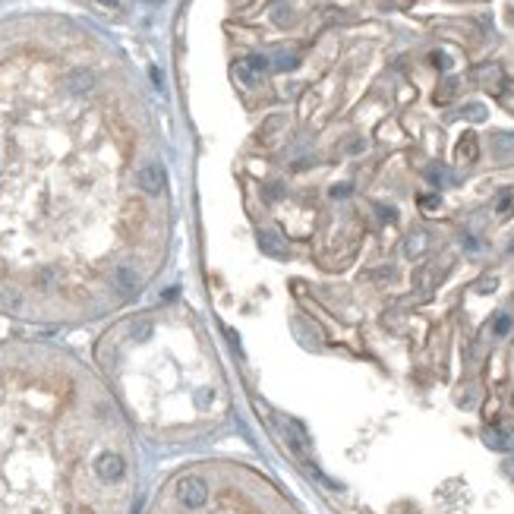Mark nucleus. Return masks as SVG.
Masks as SVG:
<instances>
[{
    "instance_id": "obj_13",
    "label": "nucleus",
    "mask_w": 514,
    "mask_h": 514,
    "mask_svg": "<svg viewBox=\"0 0 514 514\" xmlns=\"http://www.w3.org/2000/svg\"><path fill=\"white\" fill-rule=\"evenodd\" d=\"M477 79L486 82L489 89H495V85H499V79H502V73H499V67H483V70H477Z\"/></svg>"
},
{
    "instance_id": "obj_10",
    "label": "nucleus",
    "mask_w": 514,
    "mask_h": 514,
    "mask_svg": "<svg viewBox=\"0 0 514 514\" xmlns=\"http://www.w3.org/2000/svg\"><path fill=\"white\" fill-rule=\"evenodd\" d=\"M297 63H300V57H297V54H291V51H281L275 60H271V67H275V70H281V73H287V70H294V67H297Z\"/></svg>"
},
{
    "instance_id": "obj_14",
    "label": "nucleus",
    "mask_w": 514,
    "mask_h": 514,
    "mask_svg": "<svg viewBox=\"0 0 514 514\" xmlns=\"http://www.w3.org/2000/svg\"><path fill=\"white\" fill-rule=\"evenodd\" d=\"M243 63H246V67H249V70H253L256 76H262V73H265V70L271 67V60H269V57H262V54H253V57H246Z\"/></svg>"
},
{
    "instance_id": "obj_19",
    "label": "nucleus",
    "mask_w": 514,
    "mask_h": 514,
    "mask_svg": "<svg viewBox=\"0 0 514 514\" xmlns=\"http://www.w3.org/2000/svg\"><path fill=\"white\" fill-rule=\"evenodd\" d=\"M376 215H379L382 221H395L398 212H395V209H388V205H376Z\"/></svg>"
},
{
    "instance_id": "obj_17",
    "label": "nucleus",
    "mask_w": 514,
    "mask_h": 514,
    "mask_svg": "<svg viewBox=\"0 0 514 514\" xmlns=\"http://www.w3.org/2000/svg\"><path fill=\"white\" fill-rule=\"evenodd\" d=\"M511 328H514V319L508 313H502L495 319V325H492V331H495V338H505V335H511Z\"/></svg>"
},
{
    "instance_id": "obj_2",
    "label": "nucleus",
    "mask_w": 514,
    "mask_h": 514,
    "mask_svg": "<svg viewBox=\"0 0 514 514\" xmlns=\"http://www.w3.org/2000/svg\"><path fill=\"white\" fill-rule=\"evenodd\" d=\"M145 514H287L262 483L227 464H196L177 470L161 486Z\"/></svg>"
},
{
    "instance_id": "obj_22",
    "label": "nucleus",
    "mask_w": 514,
    "mask_h": 514,
    "mask_svg": "<svg viewBox=\"0 0 514 514\" xmlns=\"http://www.w3.org/2000/svg\"><path fill=\"white\" fill-rule=\"evenodd\" d=\"M278 127H284V117H275L271 120V123H265V127H262V136H269V133H275Z\"/></svg>"
},
{
    "instance_id": "obj_3",
    "label": "nucleus",
    "mask_w": 514,
    "mask_h": 514,
    "mask_svg": "<svg viewBox=\"0 0 514 514\" xmlns=\"http://www.w3.org/2000/svg\"><path fill=\"white\" fill-rule=\"evenodd\" d=\"M136 189H139L145 199H158L167 189V171H164L161 161H145L136 167Z\"/></svg>"
},
{
    "instance_id": "obj_21",
    "label": "nucleus",
    "mask_w": 514,
    "mask_h": 514,
    "mask_svg": "<svg viewBox=\"0 0 514 514\" xmlns=\"http://www.w3.org/2000/svg\"><path fill=\"white\" fill-rule=\"evenodd\" d=\"M455 89H458V82H455V79H448L445 85H442V92H439V101H445V98H451V95H455Z\"/></svg>"
},
{
    "instance_id": "obj_25",
    "label": "nucleus",
    "mask_w": 514,
    "mask_h": 514,
    "mask_svg": "<svg viewBox=\"0 0 514 514\" xmlns=\"http://www.w3.org/2000/svg\"><path fill=\"white\" fill-rule=\"evenodd\" d=\"M464 249H467V253H477V249H480V243H477V240H473V237H464Z\"/></svg>"
},
{
    "instance_id": "obj_6",
    "label": "nucleus",
    "mask_w": 514,
    "mask_h": 514,
    "mask_svg": "<svg viewBox=\"0 0 514 514\" xmlns=\"http://www.w3.org/2000/svg\"><path fill=\"white\" fill-rule=\"evenodd\" d=\"M426 249H429V234L426 231L407 234V240H404V256L407 259H420V256H426Z\"/></svg>"
},
{
    "instance_id": "obj_11",
    "label": "nucleus",
    "mask_w": 514,
    "mask_h": 514,
    "mask_svg": "<svg viewBox=\"0 0 514 514\" xmlns=\"http://www.w3.org/2000/svg\"><path fill=\"white\" fill-rule=\"evenodd\" d=\"M511 212H514V193L508 189V193H502L499 202H495V215H499V218H508Z\"/></svg>"
},
{
    "instance_id": "obj_23",
    "label": "nucleus",
    "mask_w": 514,
    "mask_h": 514,
    "mask_svg": "<svg viewBox=\"0 0 514 514\" xmlns=\"http://www.w3.org/2000/svg\"><path fill=\"white\" fill-rule=\"evenodd\" d=\"M331 196H335V199H341V196H351V183H338V187L331 189Z\"/></svg>"
},
{
    "instance_id": "obj_5",
    "label": "nucleus",
    "mask_w": 514,
    "mask_h": 514,
    "mask_svg": "<svg viewBox=\"0 0 514 514\" xmlns=\"http://www.w3.org/2000/svg\"><path fill=\"white\" fill-rule=\"evenodd\" d=\"M259 246H262V253L275 256V259H287V246H284V240L278 237L275 231H265V227H262V231H259Z\"/></svg>"
},
{
    "instance_id": "obj_12",
    "label": "nucleus",
    "mask_w": 514,
    "mask_h": 514,
    "mask_svg": "<svg viewBox=\"0 0 514 514\" xmlns=\"http://www.w3.org/2000/svg\"><path fill=\"white\" fill-rule=\"evenodd\" d=\"M473 291L483 294V297H486V294H495V291H499V278H495V275H483L477 284H473Z\"/></svg>"
},
{
    "instance_id": "obj_15",
    "label": "nucleus",
    "mask_w": 514,
    "mask_h": 514,
    "mask_svg": "<svg viewBox=\"0 0 514 514\" xmlns=\"http://www.w3.org/2000/svg\"><path fill=\"white\" fill-rule=\"evenodd\" d=\"M234 76H237V79L243 82V85H249V89H253V85H259V76H256L253 70L246 67V63H237V70H234Z\"/></svg>"
},
{
    "instance_id": "obj_24",
    "label": "nucleus",
    "mask_w": 514,
    "mask_h": 514,
    "mask_svg": "<svg viewBox=\"0 0 514 514\" xmlns=\"http://www.w3.org/2000/svg\"><path fill=\"white\" fill-rule=\"evenodd\" d=\"M391 275H395V271L388 269V265H382L379 271H373V278H376V281H385V278H391Z\"/></svg>"
},
{
    "instance_id": "obj_1",
    "label": "nucleus",
    "mask_w": 514,
    "mask_h": 514,
    "mask_svg": "<svg viewBox=\"0 0 514 514\" xmlns=\"http://www.w3.org/2000/svg\"><path fill=\"white\" fill-rule=\"evenodd\" d=\"M123 410L54 351H0V514H133Z\"/></svg>"
},
{
    "instance_id": "obj_16",
    "label": "nucleus",
    "mask_w": 514,
    "mask_h": 514,
    "mask_svg": "<svg viewBox=\"0 0 514 514\" xmlns=\"http://www.w3.org/2000/svg\"><path fill=\"white\" fill-rule=\"evenodd\" d=\"M417 202H420V209H423V212H439L442 209V196L439 193H423Z\"/></svg>"
},
{
    "instance_id": "obj_18",
    "label": "nucleus",
    "mask_w": 514,
    "mask_h": 514,
    "mask_svg": "<svg viewBox=\"0 0 514 514\" xmlns=\"http://www.w3.org/2000/svg\"><path fill=\"white\" fill-rule=\"evenodd\" d=\"M464 117H467V120H477V123H483V120L489 117V111H486L483 105H467V107H464Z\"/></svg>"
},
{
    "instance_id": "obj_7",
    "label": "nucleus",
    "mask_w": 514,
    "mask_h": 514,
    "mask_svg": "<svg viewBox=\"0 0 514 514\" xmlns=\"http://www.w3.org/2000/svg\"><path fill=\"white\" fill-rule=\"evenodd\" d=\"M477 155H480L477 136H473V133L461 136V142H458V149H455V158H458V161H461V164H470V161H477Z\"/></svg>"
},
{
    "instance_id": "obj_26",
    "label": "nucleus",
    "mask_w": 514,
    "mask_h": 514,
    "mask_svg": "<svg viewBox=\"0 0 514 514\" xmlns=\"http://www.w3.org/2000/svg\"><path fill=\"white\" fill-rule=\"evenodd\" d=\"M101 7H107V10H117L120 7V0H98Z\"/></svg>"
},
{
    "instance_id": "obj_20",
    "label": "nucleus",
    "mask_w": 514,
    "mask_h": 514,
    "mask_svg": "<svg viewBox=\"0 0 514 514\" xmlns=\"http://www.w3.org/2000/svg\"><path fill=\"white\" fill-rule=\"evenodd\" d=\"M433 63H435L439 70H448V67H451V57H448V54H442V51H435V54H433Z\"/></svg>"
},
{
    "instance_id": "obj_8",
    "label": "nucleus",
    "mask_w": 514,
    "mask_h": 514,
    "mask_svg": "<svg viewBox=\"0 0 514 514\" xmlns=\"http://www.w3.org/2000/svg\"><path fill=\"white\" fill-rule=\"evenodd\" d=\"M492 152H495V158H511L514 155V133L492 136Z\"/></svg>"
},
{
    "instance_id": "obj_4",
    "label": "nucleus",
    "mask_w": 514,
    "mask_h": 514,
    "mask_svg": "<svg viewBox=\"0 0 514 514\" xmlns=\"http://www.w3.org/2000/svg\"><path fill=\"white\" fill-rule=\"evenodd\" d=\"M486 445L495 448V451H514V429L511 426H489L483 433Z\"/></svg>"
},
{
    "instance_id": "obj_9",
    "label": "nucleus",
    "mask_w": 514,
    "mask_h": 514,
    "mask_svg": "<svg viewBox=\"0 0 514 514\" xmlns=\"http://www.w3.org/2000/svg\"><path fill=\"white\" fill-rule=\"evenodd\" d=\"M271 23H275V25H281V29H284V25H291V16H294V10H291V3H284V0H278V3H275V7H271Z\"/></svg>"
}]
</instances>
